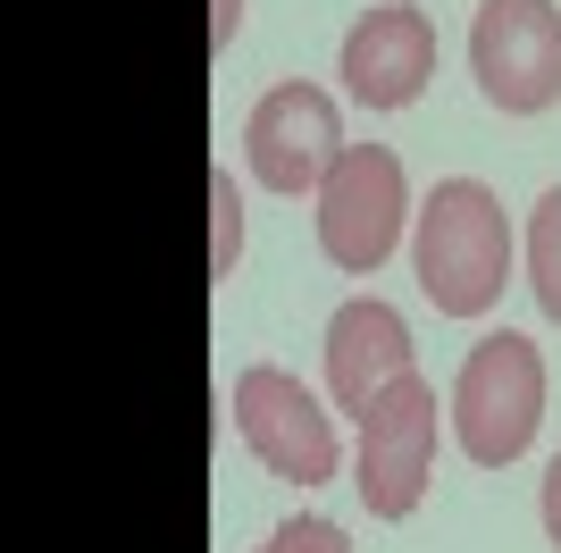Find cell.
Here are the masks:
<instances>
[{
    "mask_svg": "<svg viewBox=\"0 0 561 553\" xmlns=\"http://www.w3.org/2000/svg\"><path fill=\"white\" fill-rule=\"evenodd\" d=\"M394 377H411V327H402V311L377 302V294L344 302L328 319V394H335V411L360 419Z\"/></svg>",
    "mask_w": 561,
    "mask_h": 553,
    "instance_id": "9c48e42d",
    "label": "cell"
},
{
    "mask_svg": "<svg viewBox=\"0 0 561 553\" xmlns=\"http://www.w3.org/2000/svg\"><path fill=\"white\" fill-rule=\"evenodd\" d=\"M469 76L494 110L537 117L561 101V9L553 0H486L469 25Z\"/></svg>",
    "mask_w": 561,
    "mask_h": 553,
    "instance_id": "5b68a950",
    "label": "cell"
},
{
    "mask_svg": "<svg viewBox=\"0 0 561 553\" xmlns=\"http://www.w3.org/2000/svg\"><path fill=\"white\" fill-rule=\"evenodd\" d=\"M402 218H411V177L386 143H344V160L319 184V252L344 276H369L394 260Z\"/></svg>",
    "mask_w": 561,
    "mask_h": 553,
    "instance_id": "3957f363",
    "label": "cell"
},
{
    "mask_svg": "<svg viewBox=\"0 0 561 553\" xmlns=\"http://www.w3.org/2000/svg\"><path fill=\"white\" fill-rule=\"evenodd\" d=\"M243 160L268 193H319L344 160V117L319 84H268L243 117Z\"/></svg>",
    "mask_w": 561,
    "mask_h": 553,
    "instance_id": "52a82bcc",
    "label": "cell"
},
{
    "mask_svg": "<svg viewBox=\"0 0 561 553\" xmlns=\"http://www.w3.org/2000/svg\"><path fill=\"white\" fill-rule=\"evenodd\" d=\"M545 419V352L528 336H478L453 377V437L478 470H512L528 444H537Z\"/></svg>",
    "mask_w": 561,
    "mask_h": 553,
    "instance_id": "7a4b0ae2",
    "label": "cell"
},
{
    "mask_svg": "<svg viewBox=\"0 0 561 553\" xmlns=\"http://www.w3.org/2000/svg\"><path fill=\"white\" fill-rule=\"evenodd\" d=\"M210 218H218L210 276H234V252H243V193H234V168H210Z\"/></svg>",
    "mask_w": 561,
    "mask_h": 553,
    "instance_id": "8fae6325",
    "label": "cell"
},
{
    "mask_svg": "<svg viewBox=\"0 0 561 553\" xmlns=\"http://www.w3.org/2000/svg\"><path fill=\"white\" fill-rule=\"evenodd\" d=\"M227 411H234L243 453H252L268 478H294V486H328L335 478V419H328V403H319L294 369L252 361L243 377H234Z\"/></svg>",
    "mask_w": 561,
    "mask_h": 553,
    "instance_id": "277c9868",
    "label": "cell"
},
{
    "mask_svg": "<svg viewBox=\"0 0 561 553\" xmlns=\"http://www.w3.org/2000/svg\"><path fill=\"white\" fill-rule=\"evenodd\" d=\"M234 25H243V0H218V18H210V59H227V50H234Z\"/></svg>",
    "mask_w": 561,
    "mask_h": 553,
    "instance_id": "4fadbf2b",
    "label": "cell"
},
{
    "mask_svg": "<svg viewBox=\"0 0 561 553\" xmlns=\"http://www.w3.org/2000/svg\"><path fill=\"white\" fill-rule=\"evenodd\" d=\"M252 553H352V537L335 529V520H285V529H268V545Z\"/></svg>",
    "mask_w": 561,
    "mask_h": 553,
    "instance_id": "7c38bea8",
    "label": "cell"
},
{
    "mask_svg": "<svg viewBox=\"0 0 561 553\" xmlns=\"http://www.w3.org/2000/svg\"><path fill=\"white\" fill-rule=\"evenodd\" d=\"M411 269L445 319H486L512 285V218L478 177H445L411 210Z\"/></svg>",
    "mask_w": 561,
    "mask_h": 553,
    "instance_id": "6da1fadb",
    "label": "cell"
},
{
    "mask_svg": "<svg viewBox=\"0 0 561 553\" xmlns=\"http://www.w3.org/2000/svg\"><path fill=\"white\" fill-rule=\"evenodd\" d=\"M545 537H553V553H561V453L545 461Z\"/></svg>",
    "mask_w": 561,
    "mask_h": 553,
    "instance_id": "5bb4252c",
    "label": "cell"
},
{
    "mask_svg": "<svg viewBox=\"0 0 561 553\" xmlns=\"http://www.w3.org/2000/svg\"><path fill=\"white\" fill-rule=\"evenodd\" d=\"M528 285H537L545 319H561V184L537 202V218H528Z\"/></svg>",
    "mask_w": 561,
    "mask_h": 553,
    "instance_id": "30bf717a",
    "label": "cell"
},
{
    "mask_svg": "<svg viewBox=\"0 0 561 553\" xmlns=\"http://www.w3.org/2000/svg\"><path fill=\"white\" fill-rule=\"evenodd\" d=\"M436 76V25L411 0H386L344 34V92L360 110H411Z\"/></svg>",
    "mask_w": 561,
    "mask_h": 553,
    "instance_id": "ba28073f",
    "label": "cell"
},
{
    "mask_svg": "<svg viewBox=\"0 0 561 553\" xmlns=\"http://www.w3.org/2000/svg\"><path fill=\"white\" fill-rule=\"evenodd\" d=\"M427 478H436V386L411 369L360 411V478L352 486L377 520H411Z\"/></svg>",
    "mask_w": 561,
    "mask_h": 553,
    "instance_id": "8992f818",
    "label": "cell"
}]
</instances>
